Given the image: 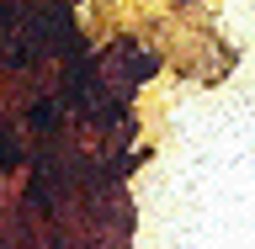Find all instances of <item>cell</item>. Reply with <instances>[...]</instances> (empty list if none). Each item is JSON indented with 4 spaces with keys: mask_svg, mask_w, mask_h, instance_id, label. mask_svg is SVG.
<instances>
[{
    "mask_svg": "<svg viewBox=\"0 0 255 249\" xmlns=\"http://www.w3.org/2000/svg\"><path fill=\"white\" fill-rule=\"evenodd\" d=\"M53 122H59V106H53V101H37V106H32V127H43V133H48Z\"/></svg>",
    "mask_w": 255,
    "mask_h": 249,
    "instance_id": "cell-1",
    "label": "cell"
},
{
    "mask_svg": "<svg viewBox=\"0 0 255 249\" xmlns=\"http://www.w3.org/2000/svg\"><path fill=\"white\" fill-rule=\"evenodd\" d=\"M0 165H16V143H11V133H0Z\"/></svg>",
    "mask_w": 255,
    "mask_h": 249,
    "instance_id": "cell-2",
    "label": "cell"
}]
</instances>
